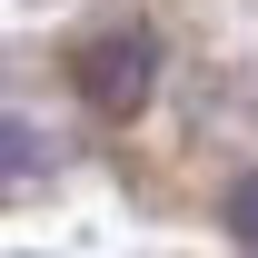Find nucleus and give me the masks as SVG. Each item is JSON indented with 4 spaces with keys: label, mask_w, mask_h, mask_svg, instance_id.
<instances>
[{
    "label": "nucleus",
    "mask_w": 258,
    "mask_h": 258,
    "mask_svg": "<svg viewBox=\"0 0 258 258\" xmlns=\"http://www.w3.org/2000/svg\"><path fill=\"white\" fill-rule=\"evenodd\" d=\"M149 80H159L149 30H109V40L80 50V99H90L99 119H139V109H149Z\"/></svg>",
    "instance_id": "obj_1"
},
{
    "label": "nucleus",
    "mask_w": 258,
    "mask_h": 258,
    "mask_svg": "<svg viewBox=\"0 0 258 258\" xmlns=\"http://www.w3.org/2000/svg\"><path fill=\"white\" fill-rule=\"evenodd\" d=\"M228 228H238V238H248V248H258V169H248V179H238V189H228Z\"/></svg>",
    "instance_id": "obj_2"
}]
</instances>
